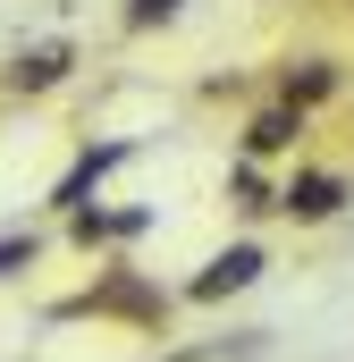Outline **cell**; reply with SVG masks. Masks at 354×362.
Wrapping results in <instances>:
<instances>
[{
    "instance_id": "cell-1",
    "label": "cell",
    "mask_w": 354,
    "mask_h": 362,
    "mask_svg": "<svg viewBox=\"0 0 354 362\" xmlns=\"http://www.w3.org/2000/svg\"><path fill=\"white\" fill-rule=\"evenodd\" d=\"M262 270H270V253L253 245V236H245V245H228V253H211L202 270L185 278V303H228V295H245V286H253Z\"/></svg>"
},
{
    "instance_id": "cell-2",
    "label": "cell",
    "mask_w": 354,
    "mask_h": 362,
    "mask_svg": "<svg viewBox=\"0 0 354 362\" xmlns=\"http://www.w3.org/2000/svg\"><path fill=\"white\" fill-rule=\"evenodd\" d=\"M278 211H287L295 228H321V219L346 211V177H338V169H295V177L278 185Z\"/></svg>"
},
{
    "instance_id": "cell-3",
    "label": "cell",
    "mask_w": 354,
    "mask_h": 362,
    "mask_svg": "<svg viewBox=\"0 0 354 362\" xmlns=\"http://www.w3.org/2000/svg\"><path fill=\"white\" fill-rule=\"evenodd\" d=\"M68 68H76V42L51 34V42H25V51L0 68V85L8 93H51V85H68Z\"/></svg>"
},
{
    "instance_id": "cell-4",
    "label": "cell",
    "mask_w": 354,
    "mask_h": 362,
    "mask_svg": "<svg viewBox=\"0 0 354 362\" xmlns=\"http://www.w3.org/2000/svg\"><path fill=\"white\" fill-rule=\"evenodd\" d=\"M152 228V211H68V245H85V253H101V245H127V236H144Z\"/></svg>"
},
{
    "instance_id": "cell-5",
    "label": "cell",
    "mask_w": 354,
    "mask_h": 362,
    "mask_svg": "<svg viewBox=\"0 0 354 362\" xmlns=\"http://www.w3.org/2000/svg\"><path fill=\"white\" fill-rule=\"evenodd\" d=\"M127 152H135V144H93V152H76V169L51 185V211H85V194H93L101 177H110V169H118Z\"/></svg>"
},
{
    "instance_id": "cell-6",
    "label": "cell",
    "mask_w": 354,
    "mask_h": 362,
    "mask_svg": "<svg viewBox=\"0 0 354 362\" xmlns=\"http://www.w3.org/2000/svg\"><path fill=\"white\" fill-rule=\"evenodd\" d=\"M295 135H304V110H295V101H270V110H253V127H245V160L295 152Z\"/></svg>"
},
{
    "instance_id": "cell-7",
    "label": "cell",
    "mask_w": 354,
    "mask_h": 362,
    "mask_svg": "<svg viewBox=\"0 0 354 362\" xmlns=\"http://www.w3.org/2000/svg\"><path fill=\"white\" fill-rule=\"evenodd\" d=\"M329 93H338V68H329V59H304V68L278 76V101H295V110H312V101H329Z\"/></svg>"
},
{
    "instance_id": "cell-8",
    "label": "cell",
    "mask_w": 354,
    "mask_h": 362,
    "mask_svg": "<svg viewBox=\"0 0 354 362\" xmlns=\"http://www.w3.org/2000/svg\"><path fill=\"white\" fill-rule=\"evenodd\" d=\"M228 185H236V211H278V185H270L253 160H236V177H228Z\"/></svg>"
},
{
    "instance_id": "cell-9",
    "label": "cell",
    "mask_w": 354,
    "mask_h": 362,
    "mask_svg": "<svg viewBox=\"0 0 354 362\" xmlns=\"http://www.w3.org/2000/svg\"><path fill=\"white\" fill-rule=\"evenodd\" d=\"M34 253H42V245H34L25 228H17V236H0V278H25V270H34Z\"/></svg>"
},
{
    "instance_id": "cell-10",
    "label": "cell",
    "mask_w": 354,
    "mask_h": 362,
    "mask_svg": "<svg viewBox=\"0 0 354 362\" xmlns=\"http://www.w3.org/2000/svg\"><path fill=\"white\" fill-rule=\"evenodd\" d=\"M169 17H177V0H127V34H152Z\"/></svg>"
}]
</instances>
